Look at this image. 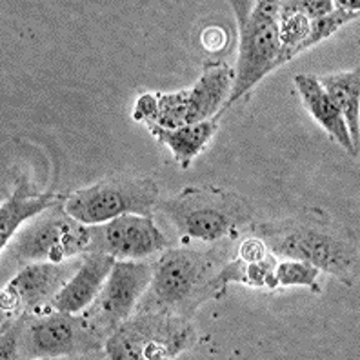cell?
<instances>
[{
	"label": "cell",
	"mask_w": 360,
	"mask_h": 360,
	"mask_svg": "<svg viewBox=\"0 0 360 360\" xmlns=\"http://www.w3.org/2000/svg\"><path fill=\"white\" fill-rule=\"evenodd\" d=\"M66 198V197H64ZM91 226H86L64 210V200L31 219L2 248L4 264L18 269L35 262H66L88 251Z\"/></svg>",
	"instance_id": "52a82bcc"
},
{
	"label": "cell",
	"mask_w": 360,
	"mask_h": 360,
	"mask_svg": "<svg viewBox=\"0 0 360 360\" xmlns=\"http://www.w3.org/2000/svg\"><path fill=\"white\" fill-rule=\"evenodd\" d=\"M82 255L58 264H27L18 269L0 291V309L4 313V319L53 311L51 300L80 268Z\"/></svg>",
	"instance_id": "8fae6325"
},
{
	"label": "cell",
	"mask_w": 360,
	"mask_h": 360,
	"mask_svg": "<svg viewBox=\"0 0 360 360\" xmlns=\"http://www.w3.org/2000/svg\"><path fill=\"white\" fill-rule=\"evenodd\" d=\"M295 88L299 91V97L302 98L308 113L311 115L316 122L321 124L322 128L326 129V133L340 148H344L347 155H352L355 158L359 157V150L353 144L342 115H340L338 108L335 105V102L330 98V95L324 91V88L319 82V77L300 73V75L295 77Z\"/></svg>",
	"instance_id": "5bb4252c"
},
{
	"label": "cell",
	"mask_w": 360,
	"mask_h": 360,
	"mask_svg": "<svg viewBox=\"0 0 360 360\" xmlns=\"http://www.w3.org/2000/svg\"><path fill=\"white\" fill-rule=\"evenodd\" d=\"M250 231L278 260H302L338 278L346 285L359 281V238L353 229L321 207L297 215L251 224Z\"/></svg>",
	"instance_id": "7a4b0ae2"
},
{
	"label": "cell",
	"mask_w": 360,
	"mask_h": 360,
	"mask_svg": "<svg viewBox=\"0 0 360 360\" xmlns=\"http://www.w3.org/2000/svg\"><path fill=\"white\" fill-rule=\"evenodd\" d=\"M238 22V57L233 86L222 111L231 108L257 84L281 66L278 2H229Z\"/></svg>",
	"instance_id": "8992f818"
},
{
	"label": "cell",
	"mask_w": 360,
	"mask_h": 360,
	"mask_svg": "<svg viewBox=\"0 0 360 360\" xmlns=\"http://www.w3.org/2000/svg\"><path fill=\"white\" fill-rule=\"evenodd\" d=\"M2 359H77L102 356L105 340L82 313L53 311L6 316L2 321Z\"/></svg>",
	"instance_id": "3957f363"
},
{
	"label": "cell",
	"mask_w": 360,
	"mask_h": 360,
	"mask_svg": "<svg viewBox=\"0 0 360 360\" xmlns=\"http://www.w3.org/2000/svg\"><path fill=\"white\" fill-rule=\"evenodd\" d=\"M64 200V195L35 193L31 191L26 180H20L13 193L0 206V246L6 248L15 233L22 228L26 220L35 219L49 207L57 206Z\"/></svg>",
	"instance_id": "9a60e30c"
},
{
	"label": "cell",
	"mask_w": 360,
	"mask_h": 360,
	"mask_svg": "<svg viewBox=\"0 0 360 360\" xmlns=\"http://www.w3.org/2000/svg\"><path fill=\"white\" fill-rule=\"evenodd\" d=\"M157 207L184 244L237 240L238 235L251 228L255 217L253 204L244 195L213 186H188L175 197L158 202Z\"/></svg>",
	"instance_id": "277c9868"
},
{
	"label": "cell",
	"mask_w": 360,
	"mask_h": 360,
	"mask_svg": "<svg viewBox=\"0 0 360 360\" xmlns=\"http://www.w3.org/2000/svg\"><path fill=\"white\" fill-rule=\"evenodd\" d=\"M233 86V68L226 62H206L189 89L172 93H142L133 108V119L146 126L175 129L213 119L224 108Z\"/></svg>",
	"instance_id": "5b68a950"
},
{
	"label": "cell",
	"mask_w": 360,
	"mask_h": 360,
	"mask_svg": "<svg viewBox=\"0 0 360 360\" xmlns=\"http://www.w3.org/2000/svg\"><path fill=\"white\" fill-rule=\"evenodd\" d=\"M151 275L153 264L150 260H115L97 299L82 311L88 324L104 340L135 313L136 304L150 285Z\"/></svg>",
	"instance_id": "30bf717a"
},
{
	"label": "cell",
	"mask_w": 360,
	"mask_h": 360,
	"mask_svg": "<svg viewBox=\"0 0 360 360\" xmlns=\"http://www.w3.org/2000/svg\"><path fill=\"white\" fill-rule=\"evenodd\" d=\"M193 322L157 311H136L105 338L111 360H169L197 344Z\"/></svg>",
	"instance_id": "ba28073f"
},
{
	"label": "cell",
	"mask_w": 360,
	"mask_h": 360,
	"mask_svg": "<svg viewBox=\"0 0 360 360\" xmlns=\"http://www.w3.org/2000/svg\"><path fill=\"white\" fill-rule=\"evenodd\" d=\"M226 40H228L226 30H222L220 26L206 27L200 35V42L207 51H220L226 46Z\"/></svg>",
	"instance_id": "7402d4cb"
},
{
	"label": "cell",
	"mask_w": 360,
	"mask_h": 360,
	"mask_svg": "<svg viewBox=\"0 0 360 360\" xmlns=\"http://www.w3.org/2000/svg\"><path fill=\"white\" fill-rule=\"evenodd\" d=\"M311 30V20L306 15L288 9L278 2V40H281V58L278 62L285 64L297 57V49L308 39Z\"/></svg>",
	"instance_id": "ac0fdd59"
},
{
	"label": "cell",
	"mask_w": 360,
	"mask_h": 360,
	"mask_svg": "<svg viewBox=\"0 0 360 360\" xmlns=\"http://www.w3.org/2000/svg\"><path fill=\"white\" fill-rule=\"evenodd\" d=\"M160 189L151 176L119 175L77 189L64 198V210L86 226L104 224L122 215L153 217Z\"/></svg>",
	"instance_id": "9c48e42d"
},
{
	"label": "cell",
	"mask_w": 360,
	"mask_h": 360,
	"mask_svg": "<svg viewBox=\"0 0 360 360\" xmlns=\"http://www.w3.org/2000/svg\"><path fill=\"white\" fill-rule=\"evenodd\" d=\"M335 6H337V8L347 9V11H355V13H359L360 9V2H335Z\"/></svg>",
	"instance_id": "603a6c76"
},
{
	"label": "cell",
	"mask_w": 360,
	"mask_h": 360,
	"mask_svg": "<svg viewBox=\"0 0 360 360\" xmlns=\"http://www.w3.org/2000/svg\"><path fill=\"white\" fill-rule=\"evenodd\" d=\"M148 128H150L151 135L160 144L169 148L179 166L182 169H188L191 162H193V158L206 148L207 142L213 139V135L219 129V115H215L213 119L202 120V122L197 124H188V126H180V128L175 129L158 128V126H153V124H150Z\"/></svg>",
	"instance_id": "2e32d148"
},
{
	"label": "cell",
	"mask_w": 360,
	"mask_h": 360,
	"mask_svg": "<svg viewBox=\"0 0 360 360\" xmlns=\"http://www.w3.org/2000/svg\"><path fill=\"white\" fill-rule=\"evenodd\" d=\"M356 17H359V13H355V11H347V9L337 8V6H335V9L330 15L316 18V20H311V30H309L308 39L304 40L302 46L297 49V55L308 51L309 48L316 46L319 42H322V40L330 39L333 33H337V31L342 26H346L347 22L355 20Z\"/></svg>",
	"instance_id": "ffe728a7"
},
{
	"label": "cell",
	"mask_w": 360,
	"mask_h": 360,
	"mask_svg": "<svg viewBox=\"0 0 360 360\" xmlns=\"http://www.w3.org/2000/svg\"><path fill=\"white\" fill-rule=\"evenodd\" d=\"M237 240L219 244H184L167 248L153 260L148 290L136 304V311H157L189 319L202 304L226 293L219 282L220 269L233 259Z\"/></svg>",
	"instance_id": "6da1fadb"
},
{
	"label": "cell",
	"mask_w": 360,
	"mask_h": 360,
	"mask_svg": "<svg viewBox=\"0 0 360 360\" xmlns=\"http://www.w3.org/2000/svg\"><path fill=\"white\" fill-rule=\"evenodd\" d=\"M319 275L321 269L311 266L309 262L302 260H278L277 268H275V278L277 284L285 288V285H304L309 288L313 293H321V285H319Z\"/></svg>",
	"instance_id": "d6986e66"
},
{
	"label": "cell",
	"mask_w": 360,
	"mask_h": 360,
	"mask_svg": "<svg viewBox=\"0 0 360 360\" xmlns=\"http://www.w3.org/2000/svg\"><path fill=\"white\" fill-rule=\"evenodd\" d=\"M282 4L288 9H293V11L306 15L309 20L326 17V15H330L335 9L333 0H285Z\"/></svg>",
	"instance_id": "44dd1931"
},
{
	"label": "cell",
	"mask_w": 360,
	"mask_h": 360,
	"mask_svg": "<svg viewBox=\"0 0 360 360\" xmlns=\"http://www.w3.org/2000/svg\"><path fill=\"white\" fill-rule=\"evenodd\" d=\"M172 248L155 224L153 217L122 215L104 224L91 226L88 251H97L115 260H144Z\"/></svg>",
	"instance_id": "7c38bea8"
},
{
	"label": "cell",
	"mask_w": 360,
	"mask_h": 360,
	"mask_svg": "<svg viewBox=\"0 0 360 360\" xmlns=\"http://www.w3.org/2000/svg\"><path fill=\"white\" fill-rule=\"evenodd\" d=\"M113 264V257L105 253H84L80 268L51 300V309L66 313H82L84 309H88L110 277Z\"/></svg>",
	"instance_id": "4fadbf2b"
},
{
	"label": "cell",
	"mask_w": 360,
	"mask_h": 360,
	"mask_svg": "<svg viewBox=\"0 0 360 360\" xmlns=\"http://www.w3.org/2000/svg\"><path fill=\"white\" fill-rule=\"evenodd\" d=\"M319 82L324 91L330 95L331 101L342 115L346 128L349 131L353 144L359 150V111H360V70L331 73V75L319 77Z\"/></svg>",
	"instance_id": "e0dca14e"
}]
</instances>
